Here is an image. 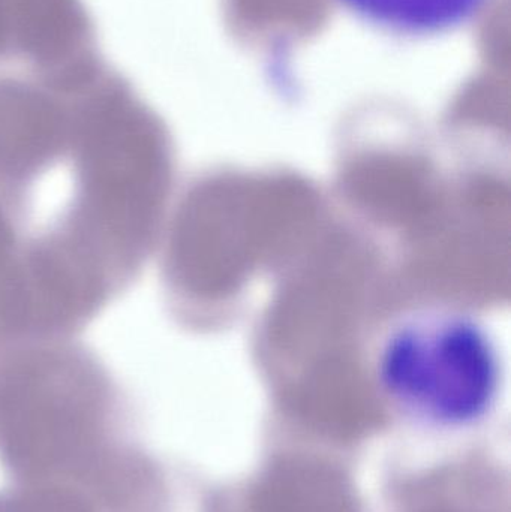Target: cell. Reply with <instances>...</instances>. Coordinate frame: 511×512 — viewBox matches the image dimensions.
Masks as SVG:
<instances>
[{
	"mask_svg": "<svg viewBox=\"0 0 511 512\" xmlns=\"http://www.w3.org/2000/svg\"><path fill=\"white\" fill-rule=\"evenodd\" d=\"M342 8L386 35L426 39L476 20L489 0H338Z\"/></svg>",
	"mask_w": 511,
	"mask_h": 512,
	"instance_id": "2",
	"label": "cell"
},
{
	"mask_svg": "<svg viewBox=\"0 0 511 512\" xmlns=\"http://www.w3.org/2000/svg\"><path fill=\"white\" fill-rule=\"evenodd\" d=\"M384 399L417 426L462 432L485 423L500 403L504 360L488 325L449 307L396 319L375 351Z\"/></svg>",
	"mask_w": 511,
	"mask_h": 512,
	"instance_id": "1",
	"label": "cell"
}]
</instances>
